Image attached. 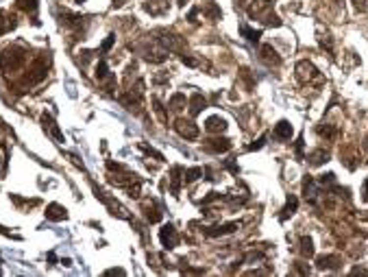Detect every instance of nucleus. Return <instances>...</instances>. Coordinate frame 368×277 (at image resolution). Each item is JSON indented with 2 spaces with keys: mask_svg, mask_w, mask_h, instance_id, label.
I'll use <instances>...</instances> for the list:
<instances>
[{
  "mask_svg": "<svg viewBox=\"0 0 368 277\" xmlns=\"http://www.w3.org/2000/svg\"><path fill=\"white\" fill-rule=\"evenodd\" d=\"M185 94H181V92H176V94H172V98H170V107L174 109V112H181V109L185 107Z\"/></svg>",
  "mask_w": 368,
  "mask_h": 277,
  "instance_id": "obj_23",
  "label": "nucleus"
},
{
  "mask_svg": "<svg viewBox=\"0 0 368 277\" xmlns=\"http://www.w3.org/2000/svg\"><path fill=\"white\" fill-rule=\"evenodd\" d=\"M351 2H353V7H355L360 13H366L368 11V0H351Z\"/></svg>",
  "mask_w": 368,
  "mask_h": 277,
  "instance_id": "obj_28",
  "label": "nucleus"
},
{
  "mask_svg": "<svg viewBox=\"0 0 368 277\" xmlns=\"http://www.w3.org/2000/svg\"><path fill=\"white\" fill-rule=\"evenodd\" d=\"M275 138H279V140H290L292 138V124L288 123V120H281V123H277Z\"/></svg>",
  "mask_w": 368,
  "mask_h": 277,
  "instance_id": "obj_15",
  "label": "nucleus"
},
{
  "mask_svg": "<svg viewBox=\"0 0 368 277\" xmlns=\"http://www.w3.org/2000/svg\"><path fill=\"white\" fill-rule=\"evenodd\" d=\"M124 0H113V7H122Z\"/></svg>",
  "mask_w": 368,
  "mask_h": 277,
  "instance_id": "obj_33",
  "label": "nucleus"
},
{
  "mask_svg": "<svg viewBox=\"0 0 368 277\" xmlns=\"http://www.w3.org/2000/svg\"><path fill=\"white\" fill-rule=\"evenodd\" d=\"M65 208H61L59 203H50L48 208H46V218H50V220H63L65 218Z\"/></svg>",
  "mask_w": 368,
  "mask_h": 277,
  "instance_id": "obj_14",
  "label": "nucleus"
},
{
  "mask_svg": "<svg viewBox=\"0 0 368 277\" xmlns=\"http://www.w3.org/2000/svg\"><path fill=\"white\" fill-rule=\"evenodd\" d=\"M366 147H368V142H366Z\"/></svg>",
  "mask_w": 368,
  "mask_h": 277,
  "instance_id": "obj_36",
  "label": "nucleus"
},
{
  "mask_svg": "<svg viewBox=\"0 0 368 277\" xmlns=\"http://www.w3.org/2000/svg\"><path fill=\"white\" fill-rule=\"evenodd\" d=\"M153 105H155V114L159 116L161 123H168V116H166V112H164V105H161L157 98H153Z\"/></svg>",
  "mask_w": 368,
  "mask_h": 277,
  "instance_id": "obj_25",
  "label": "nucleus"
},
{
  "mask_svg": "<svg viewBox=\"0 0 368 277\" xmlns=\"http://www.w3.org/2000/svg\"><path fill=\"white\" fill-rule=\"evenodd\" d=\"M96 77L98 79H107L109 77V68H107V63H105V62H98V65H96Z\"/></svg>",
  "mask_w": 368,
  "mask_h": 277,
  "instance_id": "obj_26",
  "label": "nucleus"
},
{
  "mask_svg": "<svg viewBox=\"0 0 368 277\" xmlns=\"http://www.w3.org/2000/svg\"><path fill=\"white\" fill-rule=\"evenodd\" d=\"M205 129L209 133H223L226 129V120L220 118V116H211V118H207V123H205Z\"/></svg>",
  "mask_w": 368,
  "mask_h": 277,
  "instance_id": "obj_11",
  "label": "nucleus"
},
{
  "mask_svg": "<svg viewBox=\"0 0 368 277\" xmlns=\"http://www.w3.org/2000/svg\"><path fill=\"white\" fill-rule=\"evenodd\" d=\"M310 164H314V166H320V164H325V162H329V153L327 151H322V149H318V151H314V153H310Z\"/></svg>",
  "mask_w": 368,
  "mask_h": 277,
  "instance_id": "obj_20",
  "label": "nucleus"
},
{
  "mask_svg": "<svg viewBox=\"0 0 368 277\" xmlns=\"http://www.w3.org/2000/svg\"><path fill=\"white\" fill-rule=\"evenodd\" d=\"M13 27H16V22H13V18H9L4 11H0V35H2V33H7V31H11Z\"/></svg>",
  "mask_w": 368,
  "mask_h": 277,
  "instance_id": "obj_22",
  "label": "nucleus"
},
{
  "mask_svg": "<svg viewBox=\"0 0 368 277\" xmlns=\"http://www.w3.org/2000/svg\"><path fill=\"white\" fill-rule=\"evenodd\" d=\"M2 159H4V157H2V155H0V162H2Z\"/></svg>",
  "mask_w": 368,
  "mask_h": 277,
  "instance_id": "obj_34",
  "label": "nucleus"
},
{
  "mask_svg": "<svg viewBox=\"0 0 368 277\" xmlns=\"http://www.w3.org/2000/svg\"><path fill=\"white\" fill-rule=\"evenodd\" d=\"M174 129H176V133L181 135V138H185V140H194V138H198L200 135V129H198V124H194L192 120H185V118H179L174 123Z\"/></svg>",
  "mask_w": 368,
  "mask_h": 277,
  "instance_id": "obj_4",
  "label": "nucleus"
},
{
  "mask_svg": "<svg viewBox=\"0 0 368 277\" xmlns=\"http://www.w3.org/2000/svg\"><path fill=\"white\" fill-rule=\"evenodd\" d=\"M159 44L164 48H168V50H172V53H181V50L185 48V39L181 37V35H176L172 31H159Z\"/></svg>",
  "mask_w": 368,
  "mask_h": 277,
  "instance_id": "obj_3",
  "label": "nucleus"
},
{
  "mask_svg": "<svg viewBox=\"0 0 368 277\" xmlns=\"http://www.w3.org/2000/svg\"><path fill=\"white\" fill-rule=\"evenodd\" d=\"M238 229V223H225V225H218V227H207L205 229V234L207 236H225V234H231V231Z\"/></svg>",
  "mask_w": 368,
  "mask_h": 277,
  "instance_id": "obj_13",
  "label": "nucleus"
},
{
  "mask_svg": "<svg viewBox=\"0 0 368 277\" xmlns=\"http://www.w3.org/2000/svg\"><path fill=\"white\" fill-rule=\"evenodd\" d=\"M159 240H161V245H164L166 249H174V246H179V234H176L174 225H164V227L159 229Z\"/></svg>",
  "mask_w": 368,
  "mask_h": 277,
  "instance_id": "obj_6",
  "label": "nucleus"
},
{
  "mask_svg": "<svg viewBox=\"0 0 368 277\" xmlns=\"http://www.w3.org/2000/svg\"><path fill=\"white\" fill-rule=\"evenodd\" d=\"M42 123H44V129H48V131H50V135H53V138L57 140V142H63V133L59 131L57 123H55V120L50 118L48 114H44V116H42Z\"/></svg>",
  "mask_w": 368,
  "mask_h": 277,
  "instance_id": "obj_12",
  "label": "nucleus"
},
{
  "mask_svg": "<svg viewBox=\"0 0 368 277\" xmlns=\"http://www.w3.org/2000/svg\"><path fill=\"white\" fill-rule=\"evenodd\" d=\"M77 2H85V0H77Z\"/></svg>",
  "mask_w": 368,
  "mask_h": 277,
  "instance_id": "obj_35",
  "label": "nucleus"
},
{
  "mask_svg": "<svg viewBox=\"0 0 368 277\" xmlns=\"http://www.w3.org/2000/svg\"><path fill=\"white\" fill-rule=\"evenodd\" d=\"M24 62H27V53H24L20 46H9L2 55H0V68L7 70V72L22 68Z\"/></svg>",
  "mask_w": 368,
  "mask_h": 277,
  "instance_id": "obj_2",
  "label": "nucleus"
},
{
  "mask_svg": "<svg viewBox=\"0 0 368 277\" xmlns=\"http://www.w3.org/2000/svg\"><path fill=\"white\" fill-rule=\"evenodd\" d=\"M205 107H207V100H205L203 94H200V92L192 94V98H190V114H192V116H198Z\"/></svg>",
  "mask_w": 368,
  "mask_h": 277,
  "instance_id": "obj_10",
  "label": "nucleus"
},
{
  "mask_svg": "<svg viewBox=\"0 0 368 277\" xmlns=\"http://www.w3.org/2000/svg\"><path fill=\"white\" fill-rule=\"evenodd\" d=\"M203 149L207 153H226L231 149V142L226 138H214V140H205Z\"/></svg>",
  "mask_w": 368,
  "mask_h": 277,
  "instance_id": "obj_7",
  "label": "nucleus"
},
{
  "mask_svg": "<svg viewBox=\"0 0 368 277\" xmlns=\"http://www.w3.org/2000/svg\"><path fill=\"white\" fill-rule=\"evenodd\" d=\"M318 133L325 135V138H334V135H336V129H334V127H318Z\"/></svg>",
  "mask_w": 368,
  "mask_h": 277,
  "instance_id": "obj_29",
  "label": "nucleus"
},
{
  "mask_svg": "<svg viewBox=\"0 0 368 277\" xmlns=\"http://www.w3.org/2000/svg\"><path fill=\"white\" fill-rule=\"evenodd\" d=\"M240 33H242V37H246L251 44H257L261 37V31H253L249 24H240Z\"/></svg>",
  "mask_w": 368,
  "mask_h": 277,
  "instance_id": "obj_18",
  "label": "nucleus"
},
{
  "mask_svg": "<svg viewBox=\"0 0 368 277\" xmlns=\"http://www.w3.org/2000/svg\"><path fill=\"white\" fill-rule=\"evenodd\" d=\"M18 4L22 9H27V11H35V7H37V0H18Z\"/></svg>",
  "mask_w": 368,
  "mask_h": 277,
  "instance_id": "obj_27",
  "label": "nucleus"
},
{
  "mask_svg": "<svg viewBox=\"0 0 368 277\" xmlns=\"http://www.w3.org/2000/svg\"><path fill=\"white\" fill-rule=\"evenodd\" d=\"M296 208H299V199H296L294 194H290V196H288V203H285V208L281 210V220H285L288 216L294 214Z\"/></svg>",
  "mask_w": 368,
  "mask_h": 277,
  "instance_id": "obj_17",
  "label": "nucleus"
},
{
  "mask_svg": "<svg viewBox=\"0 0 368 277\" xmlns=\"http://www.w3.org/2000/svg\"><path fill=\"white\" fill-rule=\"evenodd\" d=\"M200 11H203V16H207L209 20H218L223 16V11H220V7L216 2H207L205 7H200Z\"/></svg>",
  "mask_w": 368,
  "mask_h": 277,
  "instance_id": "obj_19",
  "label": "nucleus"
},
{
  "mask_svg": "<svg viewBox=\"0 0 368 277\" xmlns=\"http://www.w3.org/2000/svg\"><path fill=\"white\" fill-rule=\"evenodd\" d=\"M264 142H266V138H264V135H261V138H259V140H257V142H255V144H251V147H249V151L261 149V147H264Z\"/></svg>",
  "mask_w": 368,
  "mask_h": 277,
  "instance_id": "obj_31",
  "label": "nucleus"
},
{
  "mask_svg": "<svg viewBox=\"0 0 368 277\" xmlns=\"http://www.w3.org/2000/svg\"><path fill=\"white\" fill-rule=\"evenodd\" d=\"M198 177H203V168H190V170H183V181L185 184H192Z\"/></svg>",
  "mask_w": 368,
  "mask_h": 277,
  "instance_id": "obj_24",
  "label": "nucleus"
},
{
  "mask_svg": "<svg viewBox=\"0 0 368 277\" xmlns=\"http://www.w3.org/2000/svg\"><path fill=\"white\" fill-rule=\"evenodd\" d=\"M261 59H264L268 65H279L281 63V57L277 55V50L272 46H264L261 48Z\"/></svg>",
  "mask_w": 368,
  "mask_h": 277,
  "instance_id": "obj_16",
  "label": "nucleus"
},
{
  "mask_svg": "<svg viewBox=\"0 0 368 277\" xmlns=\"http://www.w3.org/2000/svg\"><path fill=\"white\" fill-rule=\"evenodd\" d=\"M362 199L368 203V179L364 181V185H362Z\"/></svg>",
  "mask_w": 368,
  "mask_h": 277,
  "instance_id": "obj_32",
  "label": "nucleus"
},
{
  "mask_svg": "<svg viewBox=\"0 0 368 277\" xmlns=\"http://www.w3.org/2000/svg\"><path fill=\"white\" fill-rule=\"evenodd\" d=\"M249 16L261 20L264 24L281 27V20L272 13V2H270V0H253V4L249 7Z\"/></svg>",
  "mask_w": 368,
  "mask_h": 277,
  "instance_id": "obj_1",
  "label": "nucleus"
},
{
  "mask_svg": "<svg viewBox=\"0 0 368 277\" xmlns=\"http://www.w3.org/2000/svg\"><path fill=\"white\" fill-rule=\"evenodd\" d=\"M296 77H299V81L301 83H310V81H320V74H318V70L314 68L310 62H299L296 63Z\"/></svg>",
  "mask_w": 368,
  "mask_h": 277,
  "instance_id": "obj_5",
  "label": "nucleus"
},
{
  "mask_svg": "<svg viewBox=\"0 0 368 277\" xmlns=\"http://www.w3.org/2000/svg\"><path fill=\"white\" fill-rule=\"evenodd\" d=\"M181 62H183L185 65H190V68H196V65H198V62H196V59H192V57H181Z\"/></svg>",
  "mask_w": 368,
  "mask_h": 277,
  "instance_id": "obj_30",
  "label": "nucleus"
},
{
  "mask_svg": "<svg viewBox=\"0 0 368 277\" xmlns=\"http://www.w3.org/2000/svg\"><path fill=\"white\" fill-rule=\"evenodd\" d=\"M301 253H303V258L314 255V243H311L310 236H301Z\"/></svg>",
  "mask_w": 368,
  "mask_h": 277,
  "instance_id": "obj_21",
  "label": "nucleus"
},
{
  "mask_svg": "<svg viewBox=\"0 0 368 277\" xmlns=\"http://www.w3.org/2000/svg\"><path fill=\"white\" fill-rule=\"evenodd\" d=\"M144 9L150 13V16H161V13H168L170 2H168V0H155V2H150V4L146 2Z\"/></svg>",
  "mask_w": 368,
  "mask_h": 277,
  "instance_id": "obj_9",
  "label": "nucleus"
},
{
  "mask_svg": "<svg viewBox=\"0 0 368 277\" xmlns=\"http://www.w3.org/2000/svg\"><path fill=\"white\" fill-rule=\"evenodd\" d=\"M342 264L340 255H320L318 260H316V266H318L320 271H329V269H338V266Z\"/></svg>",
  "mask_w": 368,
  "mask_h": 277,
  "instance_id": "obj_8",
  "label": "nucleus"
}]
</instances>
